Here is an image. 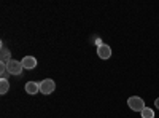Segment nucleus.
<instances>
[{
  "instance_id": "nucleus-1",
  "label": "nucleus",
  "mask_w": 159,
  "mask_h": 118,
  "mask_svg": "<svg viewBox=\"0 0 159 118\" xmlns=\"http://www.w3.org/2000/svg\"><path fill=\"white\" fill-rule=\"evenodd\" d=\"M127 106H129V109H132L134 112H140V113H142V110L145 109V102H143V99L139 97V96H132V97H129V101H127Z\"/></svg>"
},
{
  "instance_id": "nucleus-2",
  "label": "nucleus",
  "mask_w": 159,
  "mask_h": 118,
  "mask_svg": "<svg viewBox=\"0 0 159 118\" xmlns=\"http://www.w3.org/2000/svg\"><path fill=\"white\" fill-rule=\"evenodd\" d=\"M7 69H8L10 75H21L24 67H22V64H21L19 61H16V59H10V61L7 62Z\"/></svg>"
},
{
  "instance_id": "nucleus-3",
  "label": "nucleus",
  "mask_w": 159,
  "mask_h": 118,
  "mask_svg": "<svg viewBox=\"0 0 159 118\" xmlns=\"http://www.w3.org/2000/svg\"><path fill=\"white\" fill-rule=\"evenodd\" d=\"M54 89H56V83L52 82V80H49V78H46V80H43V82H40V93H43V94L48 96Z\"/></svg>"
},
{
  "instance_id": "nucleus-4",
  "label": "nucleus",
  "mask_w": 159,
  "mask_h": 118,
  "mask_svg": "<svg viewBox=\"0 0 159 118\" xmlns=\"http://www.w3.org/2000/svg\"><path fill=\"white\" fill-rule=\"evenodd\" d=\"M97 54L100 59H110L111 58V48L108 45H100V46H97Z\"/></svg>"
},
{
  "instance_id": "nucleus-5",
  "label": "nucleus",
  "mask_w": 159,
  "mask_h": 118,
  "mask_svg": "<svg viewBox=\"0 0 159 118\" xmlns=\"http://www.w3.org/2000/svg\"><path fill=\"white\" fill-rule=\"evenodd\" d=\"M21 64H22L24 69L32 70V69H35V65H37V59H35L34 56H25V58L21 61Z\"/></svg>"
},
{
  "instance_id": "nucleus-6",
  "label": "nucleus",
  "mask_w": 159,
  "mask_h": 118,
  "mask_svg": "<svg viewBox=\"0 0 159 118\" xmlns=\"http://www.w3.org/2000/svg\"><path fill=\"white\" fill-rule=\"evenodd\" d=\"M25 91L29 94H37L40 91V83H35V82H27L25 83Z\"/></svg>"
},
{
  "instance_id": "nucleus-7",
  "label": "nucleus",
  "mask_w": 159,
  "mask_h": 118,
  "mask_svg": "<svg viewBox=\"0 0 159 118\" xmlns=\"http://www.w3.org/2000/svg\"><path fill=\"white\" fill-rule=\"evenodd\" d=\"M0 46H2V53H0V59H2V62H8L11 58H10V50L3 45V43H0Z\"/></svg>"
},
{
  "instance_id": "nucleus-8",
  "label": "nucleus",
  "mask_w": 159,
  "mask_h": 118,
  "mask_svg": "<svg viewBox=\"0 0 159 118\" xmlns=\"http://www.w3.org/2000/svg\"><path fill=\"white\" fill-rule=\"evenodd\" d=\"M8 89H10L8 80H5V78H0V93H2V94H7Z\"/></svg>"
},
{
  "instance_id": "nucleus-9",
  "label": "nucleus",
  "mask_w": 159,
  "mask_h": 118,
  "mask_svg": "<svg viewBox=\"0 0 159 118\" xmlns=\"http://www.w3.org/2000/svg\"><path fill=\"white\" fill-rule=\"evenodd\" d=\"M0 77L5 78V80L10 77V72H8V69H7V62H2V64H0Z\"/></svg>"
},
{
  "instance_id": "nucleus-10",
  "label": "nucleus",
  "mask_w": 159,
  "mask_h": 118,
  "mask_svg": "<svg viewBox=\"0 0 159 118\" xmlns=\"http://www.w3.org/2000/svg\"><path fill=\"white\" fill-rule=\"evenodd\" d=\"M142 116H143V118H154V112H153L151 109H148V107H145V109L142 110Z\"/></svg>"
},
{
  "instance_id": "nucleus-11",
  "label": "nucleus",
  "mask_w": 159,
  "mask_h": 118,
  "mask_svg": "<svg viewBox=\"0 0 159 118\" xmlns=\"http://www.w3.org/2000/svg\"><path fill=\"white\" fill-rule=\"evenodd\" d=\"M154 104H156V107H157V109H159V97H157V99H156V101H154Z\"/></svg>"
}]
</instances>
